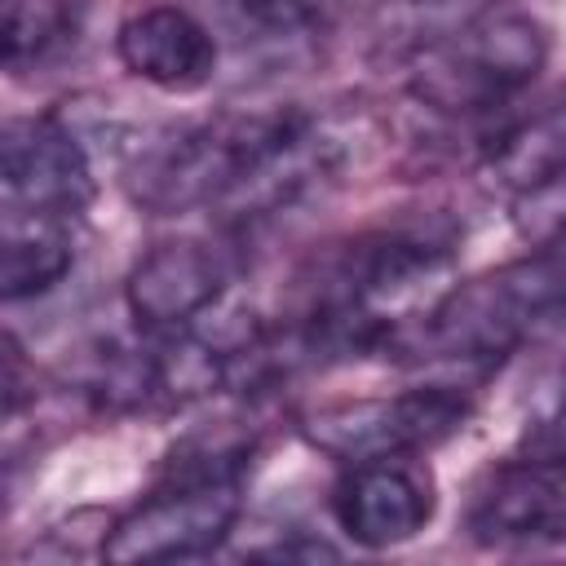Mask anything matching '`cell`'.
<instances>
[{
    "mask_svg": "<svg viewBox=\"0 0 566 566\" xmlns=\"http://www.w3.org/2000/svg\"><path fill=\"white\" fill-rule=\"evenodd\" d=\"M345 137L305 111H221L128 142L124 190L155 217L217 212L248 230L340 181Z\"/></svg>",
    "mask_w": 566,
    "mask_h": 566,
    "instance_id": "6da1fadb",
    "label": "cell"
},
{
    "mask_svg": "<svg viewBox=\"0 0 566 566\" xmlns=\"http://www.w3.org/2000/svg\"><path fill=\"white\" fill-rule=\"evenodd\" d=\"M562 314V256L535 248L522 261L455 283L429 301V310L394 340L389 358L416 367L491 371L526 340L557 327Z\"/></svg>",
    "mask_w": 566,
    "mask_h": 566,
    "instance_id": "7a4b0ae2",
    "label": "cell"
},
{
    "mask_svg": "<svg viewBox=\"0 0 566 566\" xmlns=\"http://www.w3.org/2000/svg\"><path fill=\"white\" fill-rule=\"evenodd\" d=\"M248 455H252L248 433L186 438L168 455L155 491L106 526L102 557L115 566H137V562H181L212 553L243 513Z\"/></svg>",
    "mask_w": 566,
    "mask_h": 566,
    "instance_id": "3957f363",
    "label": "cell"
},
{
    "mask_svg": "<svg viewBox=\"0 0 566 566\" xmlns=\"http://www.w3.org/2000/svg\"><path fill=\"white\" fill-rule=\"evenodd\" d=\"M411 97L442 119H495L544 71L548 31L517 9H486L460 31L407 53Z\"/></svg>",
    "mask_w": 566,
    "mask_h": 566,
    "instance_id": "277c9868",
    "label": "cell"
},
{
    "mask_svg": "<svg viewBox=\"0 0 566 566\" xmlns=\"http://www.w3.org/2000/svg\"><path fill=\"white\" fill-rule=\"evenodd\" d=\"M469 411L473 402L460 380H433L394 398H354L318 407L305 416L301 433L314 451L340 464H358L380 455H420L464 429Z\"/></svg>",
    "mask_w": 566,
    "mask_h": 566,
    "instance_id": "5b68a950",
    "label": "cell"
},
{
    "mask_svg": "<svg viewBox=\"0 0 566 566\" xmlns=\"http://www.w3.org/2000/svg\"><path fill=\"white\" fill-rule=\"evenodd\" d=\"M93 190V164L71 124L53 115L0 119V208L80 217Z\"/></svg>",
    "mask_w": 566,
    "mask_h": 566,
    "instance_id": "8992f818",
    "label": "cell"
},
{
    "mask_svg": "<svg viewBox=\"0 0 566 566\" xmlns=\"http://www.w3.org/2000/svg\"><path fill=\"white\" fill-rule=\"evenodd\" d=\"M195 13L243 75H301L323 57V13L310 0H195Z\"/></svg>",
    "mask_w": 566,
    "mask_h": 566,
    "instance_id": "52a82bcc",
    "label": "cell"
},
{
    "mask_svg": "<svg viewBox=\"0 0 566 566\" xmlns=\"http://www.w3.org/2000/svg\"><path fill=\"white\" fill-rule=\"evenodd\" d=\"M566 531V478L557 451H531L491 469L469 500V535L486 548L557 544Z\"/></svg>",
    "mask_w": 566,
    "mask_h": 566,
    "instance_id": "ba28073f",
    "label": "cell"
},
{
    "mask_svg": "<svg viewBox=\"0 0 566 566\" xmlns=\"http://www.w3.org/2000/svg\"><path fill=\"white\" fill-rule=\"evenodd\" d=\"M230 292V256L203 239L155 243L124 283L128 314L146 336L181 332Z\"/></svg>",
    "mask_w": 566,
    "mask_h": 566,
    "instance_id": "9c48e42d",
    "label": "cell"
},
{
    "mask_svg": "<svg viewBox=\"0 0 566 566\" xmlns=\"http://www.w3.org/2000/svg\"><path fill=\"white\" fill-rule=\"evenodd\" d=\"M336 526L363 548H394L424 531L433 517V482L416 455H380L345 464L332 491Z\"/></svg>",
    "mask_w": 566,
    "mask_h": 566,
    "instance_id": "30bf717a",
    "label": "cell"
},
{
    "mask_svg": "<svg viewBox=\"0 0 566 566\" xmlns=\"http://www.w3.org/2000/svg\"><path fill=\"white\" fill-rule=\"evenodd\" d=\"M115 53L137 80L164 93H195L212 84L221 66L212 31L195 9H181V4H150L124 18L115 35Z\"/></svg>",
    "mask_w": 566,
    "mask_h": 566,
    "instance_id": "8fae6325",
    "label": "cell"
},
{
    "mask_svg": "<svg viewBox=\"0 0 566 566\" xmlns=\"http://www.w3.org/2000/svg\"><path fill=\"white\" fill-rule=\"evenodd\" d=\"M75 265L71 217L0 208V305L53 292Z\"/></svg>",
    "mask_w": 566,
    "mask_h": 566,
    "instance_id": "7c38bea8",
    "label": "cell"
},
{
    "mask_svg": "<svg viewBox=\"0 0 566 566\" xmlns=\"http://www.w3.org/2000/svg\"><path fill=\"white\" fill-rule=\"evenodd\" d=\"M491 177L513 195H535L548 186H562V159H566V128H562V106L548 102L526 115H504L495 133L482 142Z\"/></svg>",
    "mask_w": 566,
    "mask_h": 566,
    "instance_id": "4fadbf2b",
    "label": "cell"
},
{
    "mask_svg": "<svg viewBox=\"0 0 566 566\" xmlns=\"http://www.w3.org/2000/svg\"><path fill=\"white\" fill-rule=\"evenodd\" d=\"M84 35V0H0V71L49 75Z\"/></svg>",
    "mask_w": 566,
    "mask_h": 566,
    "instance_id": "5bb4252c",
    "label": "cell"
},
{
    "mask_svg": "<svg viewBox=\"0 0 566 566\" xmlns=\"http://www.w3.org/2000/svg\"><path fill=\"white\" fill-rule=\"evenodd\" d=\"M49 424L44 389L27 376L18 349L0 340V469L31 460L49 442Z\"/></svg>",
    "mask_w": 566,
    "mask_h": 566,
    "instance_id": "9a60e30c",
    "label": "cell"
},
{
    "mask_svg": "<svg viewBox=\"0 0 566 566\" xmlns=\"http://www.w3.org/2000/svg\"><path fill=\"white\" fill-rule=\"evenodd\" d=\"M495 4L500 0H380L376 35H380V44H389L394 53L407 57V53L460 31L464 22L482 18Z\"/></svg>",
    "mask_w": 566,
    "mask_h": 566,
    "instance_id": "2e32d148",
    "label": "cell"
},
{
    "mask_svg": "<svg viewBox=\"0 0 566 566\" xmlns=\"http://www.w3.org/2000/svg\"><path fill=\"white\" fill-rule=\"evenodd\" d=\"M0 517H4V495H0Z\"/></svg>",
    "mask_w": 566,
    "mask_h": 566,
    "instance_id": "e0dca14e",
    "label": "cell"
}]
</instances>
